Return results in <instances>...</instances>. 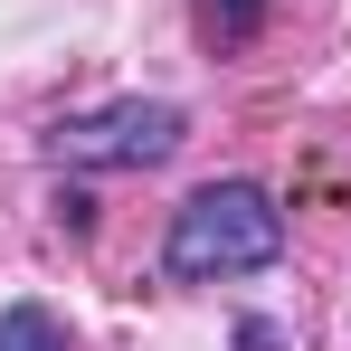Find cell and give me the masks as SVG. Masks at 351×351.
Listing matches in <instances>:
<instances>
[{
  "instance_id": "3",
  "label": "cell",
  "mask_w": 351,
  "mask_h": 351,
  "mask_svg": "<svg viewBox=\"0 0 351 351\" xmlns=\"http://www.w3.org/2000/svg\"><path fill=\"white\" fill-rule=\"evenodd\" d=\"M0 351H66V332H58L48 304H10L0 313Z\"/></svg>"
},
{
  "instance_id": "2",
  "label": "cell",
  "mask_w": 351,
  "mask_h": 351,
  "mask_svg": "<svg viewBox=\"0 0 351 351\" xmlns=\"http://www.w3.org/2000/svg\"><path fill=\"white\" fill-rule=\"evenodd\" d=\"M48 152H58L66 171H152V162H171V152H180V105H162V95L95 105V114L58 123Z\"/></svg>"
},
{
  "instance_id": "4",
  "label": "cell",
  "mask_w": 351,
  "mask_h": 351,
  "mask_svg": "<svg viewBox=\"0 0 351 351\" xmlns=\"http://www.w3.org/2000/svg\"><path fill=\"white\" fill-rule=\"evenodd\" d=\"M237 351H276V323H237Z\"/></svg>"
},
{
  "instance_id": "1",
  "label": "cell",
  "mask_w": 351,
  "mask_h": 351,
  "mask_svg": "<svg viewBox=\"0 0 351 351\" xmlns=\"http://www.w3.org/2000/svg\"><path fill=\"white\" fill-rule=\"evenodd\" d=\"M276 247H285L276 199L256 180H209V190L180 199V219H171V276L219 285V276H247V266H276Z\"/></svg>"
}]
</instances>
